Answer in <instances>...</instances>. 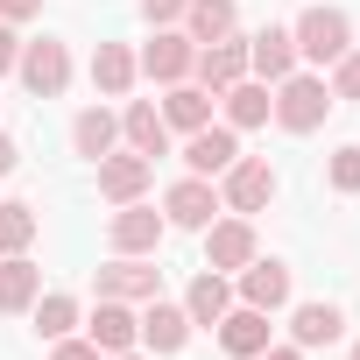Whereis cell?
I'll return each instance as SVG.
<instances>
[{"label": "cell", "instance_id": "cell-15", "mask_svg": "<svg viewBox=\"0 0 360 360\" xmlns=\"http://www.w3.org/2000/svg\"><path fill=\"white\" fill-rule=\"evenodd\" d=\"M120 134H127V148L134 155H169V120H162V106H148V99H127V113H120Z\"/></svg>", "mask_w": 360, "mask_h": 360}, {"label": "cell", "instance_id": "cell-14", "mask_svg": "<svg viewBox=\"0 0 360 360\" xmlns=\"http://www.w3.org/2000/svg\"><path fill=\"white\" fill-rule=\"evenodd\" d=\"M248 71H255L262 85L290 78V71H297V36H290V29H262V36H248Z\"/></svg>", "mask_w": 360, "mask_h": 360}, {"label": "cell", "instance_id": "cell-23", "mask_svg": "<svg viewBox=\"0 0 360 360\" xmlns=\"http://www.w3.org/2000/svg\"><path fill=\"white\" fill-rule=\"evenodd\" d=\"M219 99H226V127H262L269 106H276V92H269L262 78H240V85H226Z\"/></svg>", "mask_w": 360, "mask_h": 360}, {"label": "cell", "instance_id": "cell-34", "mask_svg": "<svg viewBox=\"0 0 360 360\" xmlns=\"http://www.w3.org/2000/svg\"><path fill=\"white\" fill-rule=\"evenodd\" d=\"M15 57H22V43H15V29L0 22V71H15Z\"/></svg>", "mask_w": 360, "mask_h": 360}, {"label": "cell", "instance_id": "cell-28", "mask_svg": "<svg viewBox=\"0 0 360 360\" xmlns=\"http://www.w3.org/2000/svg\"><path fill=\"white\" fill-rule=\"evenodd\" d=\"M36 240V212L29 205H0V255H22Z\"/></svg>", "mask_w": 360, "mask_h": 360}, {"label": "cell", "instance_id": "cell-21", "mask_svg": "<svg viewBox=\"0 0 360 360\" xmlns=\"http://www.w3.org/2000/svg\"><path fill=\"white\" fill-rule=\"evenodd\" d=\"M113 141H120V113H106V106H85L78 120H71V148L78 155H113Z\"/></svg>", "mask_w": 360, "mask_h": 360}, {"label": "cell", "instance_id": "cell-37", "mask_svg": "<svg viewBox=\"0 0 360 360\" xmlns=\"http://www.w3.org/2000/svg\"><path fill=\"white\" fill-rule=\"evenodd\" d=\"M106 360H134V353H106Z\"/></svg>", "mask_w": 360, "mask_h": 360}, {"label": "cell", "instance_id": "cell-22", "mask_svg": "<svg viewBox=\"0 0 360 360\" xmlns=\"http://www.w3.org/2000/svg\"><path fill=\"white\" fill-rule=\"evenodd\" d=\"M184 311H191V325H219V318L233 311V290H226V276H219V269L191 276V290H184Z\"/></svg>", "mask_w": 360, "mask_h": 360}, {"label": "cell", "instance_id": "cell-31", "mask_svg": "<svg viewBox=\"0 0 360 360\" xmlns=\"http://www.w3.org/2000/svg\"><path fill=\"white\" fill-rule=\"evenodd\" d=\"M184 8H191V0H141V15H148L155 29H169V22H184Z\"/></svg>", "mask_w": 360, "mask_h": 360}, {"label": "cell", "instance_id": "cell-24", "mask_svg": "<svg viewBox=\"0 0 360 360\" xmlns=\"http://www.w3.org/2000/svg\"><path fill=\"white\" fill-rule=\"evenodd\" d=\"M233 22H240L233 0H191L184 8V36L191 43H219V36H233Z\"/></svg>", "mask_w": 360, "mask_h": 360}, {"label": "cell", "instance_id": "cell-20", "mask_svg": "<svg viewBox=\"0 0 360 360\" xmlns=\"http://www.w3.org/2000/svg\"><path fill=\"white\" fill-rule=\"evenodd\" d=\"M134 71H141V64H134V50H127V43H99V50H92V85H99L106 99H127Z\"/></svg>", "mask_w": 360, "mask_h": 360}, {"label": "cell", "instance_id": "cell-27", "mask_svg": "<svg viewBox=\"0 0 360 360\" xmlns=\"http://www.w3.org/2000/svg\"><path fill=\"white\" fill-rule=\"evenodd\" d=\"M29 311H36V332H43V339H71V325H78V304H71V297H57V290H50V297H36Z\"/></svg>", "mask_w": 360, "mask_h": 360}, {"label": "cell", "instance_id": "cell-8", "mask_svg": "<svg viewBox=\"0 0 360 360\" xmlns=\"http://www.w3.org/2000/svg\"><path fill=\"white\" fill-rule=\"evenodd\" d=\"M198 85L205 92H226V85H240L248 78V43L240 36H219V43H198Z\"/></svg>", "mask_w": 360, "mask_h": 360}, {"label": "cell", "instance_id": "cell-9", "mask_svg": "<svg viewBox=\"0 0 360 360\" xmlns=\"http://www.w3.org/2000/svg\"><path fill=\"white\" fill-rule=\"evenodd\" d=\"M233 155H240V134L233 127H191V141H184V162H191V176H226L233 169Z\"/></svg>", "mask_w": 360, "mask_h": 360}, {"label": "cell", "instance_id": "cell-10", "mask_svg": "<svg viewBox=\"0 0 360 360\" xmlns=\"http://www.w3.org/2000/svg\"><path fill=\"white\" fill-rule=\"evenodd\" d=\"M255 262V226H248V212H233V219H219V226H205V269H248Z\"/></svg>", "mask_w": 360, "mask_h": 360}, {"label": "cell", "instance_id": "cell-29", "mask_svg": "<svg viewBox=\"0 0 360 360\" xmlns=\"http://www.w3.org/2000/svg\"><path fill=\"white\" fill-rule=\"evenodd\" d=\"M332 99H360V50H346L332 64Z\"/></svg>", "mask_w": 360, "mask_h": 360}, {"label": "cell", "instance_id": "cell-16", "mask_svg": "<svg viewBox=\"0 0 360 360\" xmlns=\"http://www.w3.org/2000/svg\"><path fill=\"white\" fill-rule=\"evenodd\" d=\"M184 339H191V311L148 297V311H141V346H155V353H184Z\"/></svg>", "mask_w": 360, "mask_h": 360}, {"label": "cell", "instance_id": "cell-18", "mask_svg": "<svg viewBox=\"0 0 360 360\" xmlns=\"http://www.w3.org/2000/svg\"><path fill=\"white\" fill-rule=\"evenodd\" d=\"M219 346H226L233 360H255V353L269 346V311H255V304H233V311L219 318Z\"/></svg>", "mask_w": 360, "mask_h": 360}, {"label": "cell", "instance_id": "cell-12", "mask_svg": "<svg viewBox=\"0 0 360 360\" xmlns=\"http://www.w3.org/2000/svg\"><path fill=\"white\" fill-rule=\"evenodd\" d=\"M148 176H155V162L148 155H99V198H113V205H134L141 191H148Z\"/></svg>", "mask_w": 360, "mask_h": 360}, {"label": "cell", "instance_id": "cell-26", "mask_svg": "<svg viewBox=\"0 0 360 360\" xmlns=\"http://www.w3.org/2000/svg\"><path fill=\"white\" fill-rule=\"evenodd\" d=\"M212 99H219V92H205V85H169V99H162V120L191 134V127H205V120H212Z\"/></svg>", "mask_w": 360, "mask_h": 360}, {"label": "cell", "instance_id": "cell-4", "mask_svg": "<svg viewBox=\"0 0 360 360\" xmlns=\"http://www.w3.org/2000/svg\"><path fill=\"white\" fill-rule=\"evenodd\" d=\"M134 64H141L155 85H184V78H191V64H198V43H191L184 29H155V43H148Z\"/></svg>", "mask_w": 360, "mask_h": 360}, {"label": "cell", "instance_id": "cell-36", "mask_svg": "<svg viewBox=\"0 0 360 360\" xmlns=\"http://www.w3.org/2000/svg\"><path fill=\"white\" fill-rule=\"evenodd\" d=\"M15 162H22V148H15V141H8V134H0V176H8V169H15Z\"/></svg>", "mask_w": 360, "mask_h": 360}, {"label": "cell", "instance_id": "cell-33", "mask_svg": "<svg viewBox=\"0 0 360 360\" xmlns=\"http://www.w3.org/2000/svg\"><path fill=\"white\" fill-rule=\"evenodd\" d=\"M29 15H43V0H0V22H29Z\"/></svg>", "mask_w": 360, "mask_h": 360}, {"label": "cell", "instance_id": "cell-3", "mask_svg": "<svg viewBox=\"0 0 360 360\" xmlns=\"http://www.w3.org/2000/svg\"><path fill=\"white\" fill-rule=\"evenodd\" d=\"M15 71H22V85H29L36 99H57V92L71 85V50H64L57 36H43V43H22Z\"/></svg>", "mask_w": 360, "mask_h": 360}, {"label": "cell", "instance_id": "cell-19", "mask_svg": "<svg viewBox=\"0 0 360 360\" xmlns=\"http://www.w3.org/2000/svg\"><path fill=\"white\" fill-rule=\"evenodd\" d=\"M43 297V269L29 255H0V311H29Z\"/></svg>", "mask_w": 360, "mask_h": 360}, {"label": "cell", "instance_id": "cell-11", "mask_svg": "<svg viewBox=\"0 0 360 360\" xmlns=\"http://www.w3.org/2000/svg\"><path fill=\"white\" fill-rule=\"evenodd\" d=\"M155 290H162V269H148L141 255H113V262L99 269V297H120V304L141 297V304H148Z\"/></svg>", "mask_w": 360, "mask_h": 360}, {"label": "cell", "instance_id": "cell-6", "mask_svg": "<svg viewBox=\"0 0 360 360\" xmlns=\"http://www.w3.org/2000/svg\"><path fill=\"white\" fill-rule=\"evenodd\" d=\"M106 233H113V255H155L162 248V212L134 198V205H120L106 219Z\"/></svg>", "mask_w": 360, "mask_h": 360}, {"label": "cell", "instance_id": "cell-35", "mask_svg": "<svg viewBox=\"0 0 360 360\" xmlns=\"http://www.w3.org/2000/svg\"><path fill=\"white\" fill-rule=\"evenodd\" d=\"M255 360H304V346H262Z\"/></svg>", "mask_w": 360, "mask_h": 360}, {"label": "cell", "instance_id": "cell-13", "mask_svg": "<svg viewBox=\"0 0 360 360\" xmlns=\"http://www.w3.org/2000/svg\"><path fill=\"white\" fill-rule=\"evenodd\" d=\"M85 332H92V346H99V353H134V339H141V318H134L120 297H99V311L85 318Z\"/></svg>", "mask_w": 360, "mask_h": 360}, {"label": "cell", "instance_id": "cell-1", "mask_svg": "<svg viewBox=\"0 0 360 360\" xmlns=\"http://www.w3.org/2000/svg\"><path fill=\"white\" fill-rule=\"evenodd\" d=\"M290 134H311V127H325V113H332V85L325 78H311V71H290V78H276V106H269Z\"/></svg>", "mask_w": 360, "mask_h": 360}, {"label": "cell", "instance_id": "cell-2", "mask_svg": "<svg viewBox=\"0 0 360 360\" xmlns=\"http://www.w3.org/2000/svg\"><path fill=\"white\" fill-rule=\"evenodd\" d=\"M290 36H297V57H304V64H339V57L353 50V22H346L339 8H304V22H297Z\"/></svg>", "mask_w": 360, "mask_h": 360}, {"label": "cell", "instance_id": "cell-32", "mask_svg": "<svg viewBox=\"0 0 360 360\" xmlns=\"http://www.w3.org/2000/svg\"><path fill=\"white\" fill-rule=\"evenodd\" d=\"M50 360H106V353H99L92 339H57V353H50Z\"/></svg>", "mask_w": 360, "mask_h": 360}, {"label": "cell", "instance_id": "cell-38", "mask_svg": "<svg viewBox=\"0 0 360 360\" xmlns=\"http://www.w3.org/2000/svg\"><path fill=\"white\" fill-rule=\"evenodd\" d=\"M346 360H360V346H353V353H346Z\"/></svg>", "mask_w": 360, "mask_h": 360}, {"label": "cell", "instance_id": "cell-5", "mask_svg": "<svg viewBox=\"0 0 360 360\" xmlns=\"http://www.w3.org/2000/svg\"><path fill=\"white\" fill-rule=\"evenodd\" d=\"M276 198V169L262 162V155H233V169H226V191H219V205L226 212H262Z\"/></svg>", "mask_w": 360, "mask_h": 360}, {"label": "cell", "instance_id": "cell-7", "mask_svg": "<svg viewBox=\"0 0 360 360\" xmlns=\"http://www.w3.org/2000/svg\"><path fill=\"white\" fill-rule=\"evenodd\" d=\"M212 212H219V191L205 184V176H184V184H169V198H162V226H191V233H205Z\"/></svg>", "mask_w": 360, "mask_h": 360}, {"label": "cell", "instance_id": "cell-25", "mask_svg": "<svg viewBox=\"0 0 360 360\" xmlns=\"http://www.w3.org/2000/svg\"><path fill=\"white\" fill-rule=\"evenodd\" d=\"M290 332H297V346H332V339L346 332V311H339V304H297Z\"/></svg>", "mask_w": 360, "mask_h": 360}, {"label": "cell", "instance_id": "cell-17", "mask_svg": "<svg viewBox=\"0 0 360 360\" xmlns=\"http://www.w3.org/2000/svg\"><path fill=\"white\" fill-rule=\"evenodd\" d=\"M240 304H255V311H283V304H290V269L255 255V262L240 269Z\"/></svg>", "mask_w": 360, "mask_h": 360}, {"label": "cell", "instance_id": "cell-30", "mask_svg": "<svg viewBox=\"0 0 360 360\" xmlns=\"http://www.w3.org/2000/svg\"><path fill=\"white\" fill-rule=\"evenodd\" d=\"M332 191H360V148H332Z\"/></svg>", "mask_w": 360, "mask_h": 360}]
</instances>
